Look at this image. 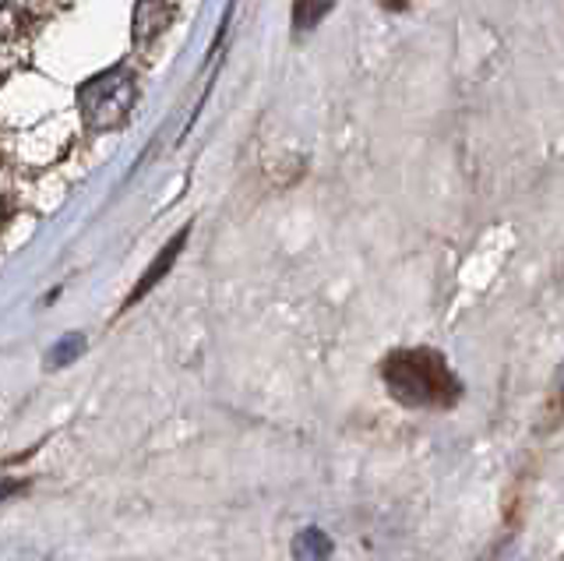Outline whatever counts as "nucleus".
<instances>
[{
  "instance_id": "obj_1",
  "label": "nucleus",
  "mask_w": 564,
  "mask_h": 561,
  "mask_svg": "<svg viewBox=\"0 0 564 561\" xmlns=\"http://www.w3.org/2000/svg\"><path fill=\"white\" fill-rule=\"evenodd\" d=\"M381 378L402 407H448L458 399V381L434 349H405L392 354L381 367Z\"/></svg>"
},
{
  "instance_id": "obj_2",
  "label": "nucleus",
  "mask_w": 564,
  "mask_h": 561,
  "mask_svg": "<svg viewBox=\"0 0 564 561\" xmlns=\"http://www.w3.org/2000/svg\"><path fill=\"white\" fill-rule=\"evenodd\" d=\"M78 103H82V117L93 128H113L134 107V75L123 72V67L102 72L88 85H82Z\"/></svg>"
},
{
  "instance_id": "obj_3",
  "label": "nucleus",
  "mask_w": 564,
  "mask_h": 561,
  "mask_svg": "<svg viewBox=\"0 0 564 561\" xmlns=\"http://www.w3.org/2000/svg\"><path fill=\"white\" fill-rule=\"evenodd\" d=\"M335 554V543L325 530L317 526H307L293 537V561H332Z\"/></svg>"
},
{
  "instance_id": "obj_4",
  "label": "nucleus",
  "mask_w": 564,
  "mask_h": 561,
  "mask_svg": "<svg viewBox=\"0 0 564 561\" xmlns=\"http://www.w3.org/2000/svg\"><path fill=\"white\" fill-rule=\"evenodd\" d=\"M184 240H187V230H184V234H176V240H170V244H166L163 255H159V258L152 261V269H149L145 276H141V283L134 287V293H131V301H128V304H138L141 296H145V293L159 283V279H163V276L170 272V266L176 261V255L184 251Z\"/></svg>"
},
{
  "instance_id": "obj_5",
  "label": "nucleus",
  "mask_w": 564,
  "mask_h": 561,
  "mask_svg": "<svg viewBox=\"0 0 564 561\" xmlns=\"http://www.w3.org/2000/svg\"><path fill=\"white\" fill-rule=\"evenodd\" d=\"M328 8H332V0H296V8H293V25H296V32L314 29L328 14Z\"/></svg>"
},
{
  "instance_id": "obj_6",
  "label": "nucleus",
  "mask_w": 564,
  "mask_h": 561,
  "mask_svg": "<svg viewBox=\"0 0 564 561\" xmlns=\"http://www.w3.org/2000/svg\"><path fill=\"white\" fill-rule=\"evenodd\" d=\"M82 349H85V336H78V332H75V336H64L57 346L50 349V364H70L82 354Z\"/></svg>"
},
{
  "instance_id": "obj_7",
  "label": "nucleus",
  "mask_w": 564,
  "mask_h": 561,
  "mask_svg": "<svg viewBox=\"0 0 564 561\" xmlns=\"http://www.w3.org/2000/svg\"><path fill=\"white\" fill-rule=\"evenodd\" d=\"M25 484L22 481H4L0 477V498H8V495H14V490H22Z\"/></svg>"
},
{
  "instance_id": "obj_8",
  "label": "nucleus",
  "mask_w": 564,
  "mask_h": 561,
  "mask_svg": "<svg viewBox=\"0 0 564 561\" xmlns=\"http://www.w3.org/2000/svg\"><path fill=\"white\" fill-rule=\"evenodd\" d=\"M554 381H557V389L564 392V364L557 367V375H554Z\"/></svg>"
}]
</instances>
